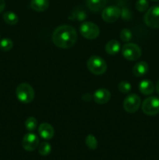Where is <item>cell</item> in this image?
Instances as JSON below:
<instances>
[{
  "label": "cell",
  "instance_id": "1",
  "mask_svg": "<svg viewBox=\"0 0 159 160\" xmlns=\"http://www.w3.org/2000/svg\"><path fill=\"white\" fill-rule=\"evenodd\" d=\"M77 33L70 25H62L56 28L52 34V42L61 48H70L76 43Z\"/></svg>",
  "mask_w": 159,
  "mask_h": 160
},
{
  "label": "cell",
  "instance_id": "2",
  "mask_svg": "<svg viewBox=\"0 0 159 160\" xmlns=\"http://www.w3.org/2000/svg\"><path fill=\"white\" fill-rule=\"evenodd\" d=\"M16 95L19 101L25 104L31 102L35 96L34 88L27 83H22L19 84L16 90Z\"/></svg>",
  "mask_w": 159,
  "mask_h": 160
},
{
  "label": "cell",
  "instance_id": "3",
  "mask_svg": "<svg viewBox=\"0 0 159 160\" xmlns=\"http://www.w3.org/2000/svg\"><path fill=\"white\" fill-rule=\"evenodd\" d=\"M88 70L95 75H102L107 70V63L102 58L98 56H92L87 60Z\"/></svg>",
  "mask_w": 159,
  "mask_h": 160
},
{
  "label": "cell",
  "instance_id": "4",
  "mask_svg": "<svg viewBox=\"0 0 159 160\" xmlns=\"http://www.w3.org/2000/svg\"><path fill=\"white\" fill-rule=\"evenodd\" d=\"M80 32L85 38L94 40L99 36L100 29L94 23L86 21L81 23L80 26Z\"/></svg>",
  "mask_w": 159,
  "mask_h": 160
},
{
  "label": "cell",
  "instance_id": "5",
  "mask_svg": "<svg viewBox=\"0 0 159 160\" xmlns=\"http://www.w3.org/2000/svg\"><path fill=\"white\" fill-rule=\"evenodd\" d=\"M123 57L129 61L137 60L141 56L142 51L141 48L137 44L126 43L122 48Z\"/></svg>",
  "mask_w": 159,
  "mask_h": 160
},
{
  "label": "cell",
  "instance_id": "6",
  "mask_svg": "<svg viewBox=\"0 0 159 160\" xmlns=\"http://www.w3.org/2000/svg\"><path fill=\"white\" fill-rule=\"evenodd\" d=\"M143 21L149 28H159V5H155L147 10Z\"/></svg>",
  "mask_w": 159,
  "mask_h": 160
},
{
  "label": "cell",
  "instance_id": "7",
  "mask_svg": "<svg viewBox=\"0 0 159 160\" xmlns=\"http://www.w3.org/2000/svg\"><path fill=\"white\" fill-rule=\"evenodd\" d=\"M142 111L148 116H155L159 113V98L155 96L145 98L142 103Z\"/></svg>",
  "mask_w": 159,
  "mask_h": 160
},
{
  "label": "cell",
  "instance_id": "8",
  "mask_svg": "<svg viewBox=\"0 0 159 160\" xmlns=\"http://www.w3.org/2000/svg\"><path fill=\"white\" fill-rule=\"evenodd\" d=\"M141 105V99L136 94H129L123 101V108L129 113L137 112Z\"/></svg>",
  "mask_w": 159,
  "mask_h": 160
},
{
  "label": "cell",
  "instance_id": "9",
  "mask_svg": "<svg viewBox=\"0 0 159 160\" xmlns=\"http://www.w3.org/2000/svg\"><path fill=\"white\" fill-rule=\"evenodd\" d=\"M121 16V9L116 6H107L102 10L101 17L107 23H114Z\"/></svg>",
  "mask_w": 159,
  "mask_h": 160
},
{
  "label": "cell",
  "instance_id": "10",
  "mask_svg": "<svg viewBox=\"0 0 159 160\" xmlns=\"http://www.w3.org/2000/svg\"><path fill=\"white\" fill-rule=\"evenodd\" d=\"M39 138L34 133L25 134L22 141V146L26 151L33 152L38 147Z\"/></svg>",
  "mask_w": 159,
  "mask_h": 160
},
{
  "label": "cell",
  "instance_id": "11",
  "mask_svg": "<svg viewBox=\"0 0 159 160\" xmlns=\"http://www.w3.org/2000/svg\"><path fill=\"white\" fill-rule=\"evenodd\" d=\"M93 98L94 102L98 104H105L108 102L111 98V93L108 89L100 88L95 91L93 95Z\"/></svg>",
  "mask_w": 159,
  "mask_h": 160
},
{
  "label": "cell",
  "instance_id": "12",
  "mask_svg": "<svg viewBox=\"0 0 159 160\" xmlns=\"http://www.w3.org/2000/svg\"><path fill=\"white\" fill-rule=\"evenodd\" d=\"M38 134L45 140H50L54 137L55 130L49 123H43L39 126Z\"/></svg>",
  "mask_w": 159,
  "mask_h": 160
},
{
  "label": "cell",
  "instance_id": "13",
  "mask_svg": "<svg viewBox=\"0 0 159 160\" xmlns=\"http://www.w3.org/2000/svg\"><path fill=\"white\" fill-rule=\"evenodd\" d=\"M139 90L143 95H150L154 92V85L152 81L149 80H143L139 84Z\"/></svg>",
  "mask_w": 159,
  "mask_h": 160
},
{
  "label": "cell",
  "instance_id": "14",
  "mask_svg": "<svg viewBox=\"0 0 159 160\" xmlns=\"http://www.w3.org/2000/svg\"><path fill=\"white\" fill-rule=\"evenodd\" d=\"M149 70V66L144 61H140V62H137L134 65L133 68H132V73L135 75L136 77H140L143 76L146 74Z\"/></svg>",
  "mask_w": 159,
  "mask_h": 160
},
{
  "label": "cell",
  "instance_id": "15",
  "mask_svg": "<svg viewBox=\"0 0 159 160\" xmlns=\"http://www.w3.org/2000/svg\"><path fill=\"white\" fill-rule=\"evenodd\" d=\"M31 8L36 12H44L49 6L48 0H31Z\"/></svg>",
  "mask_w": 159,
  "mask_h": 160
},
{
  "label": "cell",
  "instance_id": "16",
  "mask_svg": "<svg viewBox=\"0 0 159 160\" xmlns=\"http://www.w3.org/2000/svg\"><path fill=\"white\" fill-rule=\"evenodd\" d=\"M106 52L111 56H115L121 49V45L116 40H111L106 43L104 47Z\"/></svg>",
  "mask_w": 159,
  "mask_h": 160
},
{
  "label": "cell",
  "instance_id": "17",
  "mask_svg": "<svg viewBox=\"0 0 159 160\" xmlns=\"http://www.w3.org/2000/svg\"><path fill=\"white\" fill-rule=\"evenodd\" d=\"M86 2L87 7L90 10L93 12H98L105 6L108 0H86Z\"/></svg>",
  "mask_w": 159,
  "mask_h": 160
},
{
  "label": "cell",
  "instance_id": "18",
  "mask_svg": "<svg viewBox=\"0 0 159 160\" xmlns=\"http://www.w3.org/2000/svg\"><path fill=\"white\" fill-rule=\"evenodd\" d=\"M3 20L7 24L9 25H15L18 23V16L13 12L8 11L3 14Z\"/></svg>",
  "mask_w": 159,
  "mask_h": 160
},
{
  "label": "cell",
  "instance_id": "19",
  "mask_svg": "<svg viewBox=\"0 0 159 160\" xmlns=\"http://www.w3.org/2000/svg\"><path fill=\"white\" fill-rule=\"evenodd\" d=\"M87 18V13L85 11L80 8H76V9L73 11L71 16L70 17V20H84Z\"/></svg>",
  "mask_w": 159,
  "mask_h": 160
},
{
  "label": "cell",
  "instance_id": "20",
  "mask_svg": "<svg viewBox=\"0 0 159 160\" xmlns=\"http://www.w3.org/2000/svg\"><path fill=\"white\" fill-rule=\"evenodd\" d=\"M51 147L48 142H41L40 145H38V152L40 155L43 156H46L51 153Z\"/></svg>",
  "mask_w": 159,
  "mask_h": 160
},
{
  "label": "cell",
  "instance_id": "21",
  "mask_svg": "<svg viewBox=\"0 0 159 160\" xmlns=\"http://www.w3.org/2000/svg\"><path fill=\"white\" fill-rule=\"evenodd\" d=\"M85 144L91 150H95L98 148V141L93 134H88L86 137Z\"/></svg>",
  "mask_w": 159,
  "mask_h": 160
},
{
  "label": "cell",
  "instance_id": "22",
  "mask_svg": "<svg viewBox=\"0 0 159 160\" xmlns=\"http://www.w3.org/2000/svg\"><path fill=\"white\" fill-rule=\"evenodd\" d=\"M37 127V120L34 117H30L25 121V128L28 131H35Z\"/></svg>",
  "mask_w": 159,
  "mask_h": 160
},
{
  "label": "cell",
  "instance_id": "23",
  "mask_svg": "<svg viewBox=\"0 0 159 160\" xmlns=\"http://www.w3.org/2000/svg\"><path fill=\"white\" fill-rule=\"evenodd\" d=\"M13 47V43H12V41L11 39L7 38H3L0 41V49L2 50V51L8 52L9 50H11Z\"/></svg>",
  "mask_w": 159,
  "mask_h": 160
},
{
  "label": "cell",
  "instance_id": "24",
  "mask_svg": "<svg viewBox=\"0 0 159 160\" xmlns=\"http://www.w3.org/2000/svg\"><path fill=\"white\" fill-rule=\"evenodd\" d=\"M149 2L147 0H137L136 2V9L139 12H145L148 9Z\"/></svg>",
  "mask_w": 159,
  "mask_h": 160
},
{
  "label": "cell",
  "instance_id": "25",
  "mask_svg": "<svg viewBox=\"0 0 159 160\" xmlns=\"http://www.w3.org/2000/svg\"><path fill=\"white\" fill-rule=\"evenodd\" d=\"M132 34L129 29L125 28V29L122 30V31L120 32V38L123 42H129L132 39Z\"/></svg>",
  "mask_w": 159,
  "mask_h": 160
},
{
  "label": "cell",
  "instance_id": "26",
  "mask_svg": "<svg viewBox=\"0 0 159 160\" xmlns=\"http://www.w3.org/2000/svg\"><path fill=\"white\" fill-rule=\"evenodd\" d=\"M118 90H119V92H122V93L127 94L130 92L132 87H131L130 83L127 82V81H122L121 82L118 84Z\"/></svg>",
  "mask_w": 159,
  "mask_h": 160
},
{
  "label": "cell",
  "instance_id": "27",
  "mask_svg": "<svg viewBox=\"0 0 159 160\" xmlns=\"http://www.w3.org/2000/svg\"><path fill=\"white\" fill-rule=\"evenodd\" d=\"M120 17L123 18V20H129L132 18V12L127 8H123L121 10V16Z\"/></svg>",
  "mask_w": 159,
  "mask_h": 160
},
{
  "label": "cell",
  "instance_id": "28",
  "mask_svg": "<svg viewBox=\"0 0 159 160\" xmlns=\"http://www.w3.org/2000/svg\"><path fill=\"white\" fill-rule=\"evenodd\" d=\"M6 8V2L5 0H0V13L2 12Z\"/></svg>",
  "mask_w": 159,
  "mask_h": 160
},
{
  "label": "cell",
  "instance_id": "29",
  "mask_svg": "<svg viewBox=\"0 0 159 160\" xmlns=\"http://www.w3.org/2000/svg\"><path fill=\"white\" fill-rule=\"evenodd\" d=\"M156 91H157V94L159 95V80L157 81V84H156Z\"/></svg>",
  "mask_w": 159,
  "mask_h": 160
},
{
  "label": "cell",
  "instance_id": "30",
  "mask_svg": "<svg viewBox=\"0 0 159 160\" xmlns=\"http://www.w3.org/2000/svg\"><path fill=\"white\" fill-rule=\"evenodd\" d=\"M151 1H154V2H157V1H159V0H151Z\"/></svg>",
  "mask_w": 159,
  "mask_h": 160
}]
</instances>
